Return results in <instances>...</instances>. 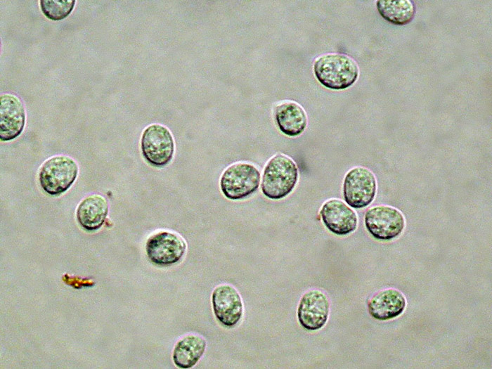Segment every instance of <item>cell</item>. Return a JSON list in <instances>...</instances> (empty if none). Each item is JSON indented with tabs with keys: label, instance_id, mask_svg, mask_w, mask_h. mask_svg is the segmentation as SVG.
<instances>
[{
	"label": "cell",
	"instance_id": "1",
	"mask_svg": "<svg viewBox=\"0 0 492 369\" xmlns=\"http://www.w3.org/2000/svg\"><path fill=\"white\" fill-rule=\"evenodd\" d=\"M316 79L325 87L343 90L353 85L359 76L356 62L350 56L329 53L318 57L313 65Z\"/></svg>",
	"mask_w": 492,
	"mask_h": 369
},
{
	"label": "cell",
	"instance_id": "2",
	"mask_svg": "<svg viewBox=\"0 0 492 369\" xmlns=\"http://www.w3.org/2000/svg\"><path fill=\"white\" fill-rule=\"evenodd\" d=\"M298 176V168L294 160L284 154H276L264 167L261 191L271 200L285 198L294 188Z\"/></svg>",
	"mask_w": 492,
	"mask_h": 369
},
{
	"label": "cell",
	"instance_id": "3",
	"mask_svg": "<svg viewBox=\"0 0 492 369\" xmlns=\"http://www.w3.org/2000/svg\"><path fill=\"white\" fill-rule=\"evenodd\" d=\"M79 167L76 161L66 155H56L46 160L39 171V182L43 190L52 196H58L75 181Z\"/></svg>",
	"mask_w": 492,
	"mask_h": 369
},
{
	"label": "cell",
	"instance_id": "4",
	"mask_svg": "<svg viewBox=\"0 0 492 369\" xmlns=\"http://www.w3.org/2000/svg\"><path fill=\"white\" fill-rule=\"evenodd\" d=\"M260 179V172L254 165L237 162L228 167L221 174L220 189L229 200H242L258 189Z\"/></svg>",
	"mask_w": 492,
	"mask_h": 369
},
{
	"label": "cell",
	"instance_id": "5",
	"mask_svg": "<svg viewBox=\"0 0 492 369\" xmlns=\"http://www.w3.org/2000/svg\"><path fill=\"white\" fill-rule=\"evenodd\" d=\"M141 148L143 157L150 164L162 167L173 158L174 141L166 127L153 124L148 126L142 134Z\"/></svg>",
	"mask_w": 492,
	"mask_h": 369
},
{
	"label": "cell",
	"instance_id": "6",
	"mask_svg": "<svg viewBox=\"0 0 492 369\" xmlns=\"http://www.w3.org/2000/svg\"><path fill=\"white\" fill-rule=\"evenodd\" d=\"M187 244L183 238L173 231H162L151 235L145 243V252L153 264L167 266L176 264L184 256Z\"/></svg>",
	"mask_w": 492,
	"mask_h": 369
},
{
	"label": "cell",
	"instance_id": "7",
	"mask_svg": "<svg viewBox=\"0 0 492 369\" xmlns=\"http://www.w3.org/2000/svg\"><path fill=\"white\" fill-rule=\"evenodd\" d=\"M377 182L373 172L363 167L349 170L343 182V195L351 207L361 209L368 206L374 200Z\"/></svg>",
	"mask_w": 492,
	"mask_h": 369
},
{
	"label": "cell",
	"instance_id": "8",
	"mask_svg": "<svg viewBox=\"0 0 492 369\" xmlns=\"http://www.w3.org/2000/svg\"><path fill=\"white\" fill-rule=\"evenodd\" d=\"M365 226L375 239L390 240L401 234L405 226L403 214L397 209L379 205L370 208L365 214Z\"/></svg>",
	"mask_w": 492,
	"mask_h": 369
},
{
	"label": "cell",
	"instance_id": "9",
	"mask_svg": "<svg viewBox=\"0 0 492 369\" xmlns=\"http://www.w3.org/2000/svg\"><path fill=\"white\" fill-rule=\"evenodd\" d=\"M212 305L216 318L226 328L235 326L243 314L242 297L238 291L229 284H221L214 289Z\"/></svg>",
	"mask_w": 492,
	"mask_h": 369
},
{
	"label": "cell",
	"instance_id": "10",
	"mask_svg": "<svg viewBox=\"0 0 492 369\" xmlns=\"http://www.w3.org/2000/svg\"><path fill=\"white\" fill-rule=\"evenodd\" d=\"M330 312V302L327 295L318 290H310L301 297L297 318L306 330L315 331L326 323Z\"/></svg>",
	"mask_w": 492,
	"mask_h": 369
},
{
	"label": "cell",
	"instance_id": "11",
	"mask_svg": "<svg viewBox=\"0 0 492 369\" xmlns=\"http://www.w3.org/2000/svg\"><path fill=\"white\" fill-rule=\"evenodd\" d=\"M26 120L25 106L15 95L2 93L0 96V139L9 141L22 132Z\"/></svg>",
	"mask_w": 492,
	"mask_h": 369
},
{
	"label": "cell",
	"instance_id": "12",
	"mask_svg": "<svg viewBox=\"0 0 492 369\" xmlns=\"http://www.w3.org/2000/svg\"><path fill=\"white\" fill-rule=\"evenodd\" d=\"M320 215L324 226L335 235H346L356 229V214L339 199L327 200L321 207Z\"/></svg>",
	"mask_w": 492,
	"mask_h": 369
},
{
	"label": "cell",
	"instance_id": "13",
	"mask_svg": "<svg viewBox=\"0 0 492 369\" xmlns=\"http://www.w3.org/2000/svg\"><path fill=\"white\" fill-rule=\"evenodd\" d=\"M406 305L404 295L398 290L388 288L374 294L368 302L370 315L378 321H387L401 315Z\"/></svg>",
	"mask_w": 492,
	"mask_h": 369
},
{
	"label": "cell",
	"instance_id": "14",
	"mask_svg": "<svg viewBox=\"0 0 492 369\" xmlns=\"http://www.w3.org/2000/svg\"><path fill=\"white\" fill-rule=\"evenodd\" d=\"M274 117L280 131L290 137L302 134L307 126L305 110L294 101H286L278 104L274 110Z\"/></svg>",
	"mask_w": 492,
	"mask_h": 369
},
{
	"label": "cell",
	"instance_id": "15",
	"mask_svg": "<svg viewBox=\"0 0 492 369\" xmlns=\"http://www.w3.org/2000/svg\"><path fill=\"white\" fill-rule=\"evenodd\" d=\"M107 200L101 195L91 194L84 198L77 209V219L85 230L93 231L100 228L108 213Z\"/></svg>",
	"mask_w": 492,
	"mask_h": 369
},
{
	"label": "cell",
	"instance_id": "16",
	"mask_svg": "<svg viewBox=\"0 0 492 369\" xmlns=\"http://www.w3.org/2000/svg\"><path fill=\"white\" fill-rule=\"evenodd\" d=\"M207 347V341L201 335L188 334L179 339L172 351L174 365L183 369L195 366L203 356Z\"/></svg>",
	"mask_w": 492,
	"mask_h": 369
},
{
	"label": "cell",
	"instance_id": "17",
	"mask_svg": "<svg viewBox=\"0 0 492 369\" xmlns=\"http://www.w3.org/2000/svg\"><path fill=\"white\" fill-rule=\"evenodd\" d=\"M376 7L384 20L397 25L410 22L416 12L415 3L411 0H378Z\"/></svg>",
	"mask_w": 492,
	"mask_h": 369
},
{
	"label": "cell",
	"instance_id": "18",
	"mask_svg": "<svg viewBox=\"0 0 492 369\" xmlns=\"http://www.w3.org/2000/svg\"><path fill=\"white\" fill-rule=\"evenodd\" d=\"M75 0H41L40 8L44 15L52 20H61L72 11Z\"/></svg>",
	"mask_w": 492,
	"mask_h": 369
}]
</instances>
